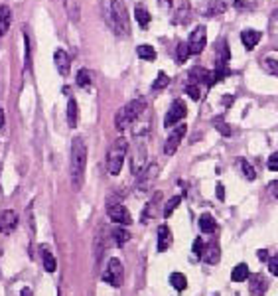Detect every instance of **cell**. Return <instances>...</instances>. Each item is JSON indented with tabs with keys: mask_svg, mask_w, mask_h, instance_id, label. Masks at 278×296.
I'll return each mask as SVG.
<instances>
[{
	"mask_svg": "<svg viewBox=\"0 0 278 296\" xmlns=\"http://www.w3.org/2000/svg\"><path fill=\"white\" fill-rule=\"evenodd\" d=\"M107 22L112 28V32L121 38H129L130 34V24L127 8L121 0H107Z\"/></svg>",
	"mask_w": 278,
	"mask_h": 296,
	"instance_id": "obj_1",
	"label": "cell"
},
{
	"mask_svg": "<svg viewBox=\"0 0 278 296\" xmlns=\"http://www.w3.org/2000/svg\"><path fill=\"white\" fill-rule=\"evenodd\" d=\"M85 166H87V146L81 136H75L71 142V182L73 188H81L83 176H85Z\"/></svg>",
	"mask_w": 278,
	"mask_h": 296,
	"instance_id": "obj_2",
	"label": "cell"
},
{
	"mask_svg": "<svg viewBox=\"0 0 278 296\" xmlns=\"http://www.w3.org/2000/svg\"><path fill=\"white\" fill-rule=\"evenodd\" d=\"M144 109H146V101H144V99H134V101L127 103L121 111L116 113V117H114V125H116V129L118 130L129 129L134 121L140 119V115L144 113Z\"/></svg>",
	"mask_w": 278,
	"mask_h": 296,
	"instance_id": "obj_3",
	"label": "cell"
},
{
	"mask_svg": "<svg viewBox=\"0 0 278 296\" xmlns=\"http://www.w3.org/2000/svg\"><path fill=\"white\" fill-rule=\"evenodd\" d=\"M127 150H129L127 138H116V140L112 142V146L109 148V154H107V170L111 172L112 176H118V174H121Z\"/></svg>",
	"mask_w": 278,
	"mask_h": 296,
	"instance_id": "obj_4",
	"label": "cell"
},
{
	"mask_svg": "<svg viewBox=\"0 0 278 296\" xmlns=\"http://www.w3.org/2000/svg\"><path fill=\"white\" fill-rule=\"evenodd\" d=\"M205 46H207V30H205V26H197V28L191 32L189 40H187L189 54H193V56L202 54L205 50Z\"/></svg>",
	"mask_w": 278,
	"mask_h": 296,
	"instance_id": "obj_5",
	"label": "cell"
},
{
	"mask_svg": "<svg viewBox=\"0 0 278 296\" xmlns=\"http://www.w3.org/2000/svg\"><path fill=\"white\" fill-rule=\"evenodd\" d=\"M185 113H187V109H185V103L182 101V99H176V101L172 103L170 111H168L166 119H164V127H166V129L174 127L178 121H182V119H184Z\"/></svg>",
	"mask_w": 278,
	"mask_h": 296,
	"instance_id": "obj_6",
	"label": "cell"
},
{
	"mask_svg": "<svg viewBox=\"0 0 278 296\" xmlns=\"http://www.w3.org/2000/svg\"><path fill=\"white\" fill-rule=\"evenodd\" d=\"M105 280L114 286V288H118L121 284H123V265H121V261L118 259H111L109 263V269H107V273H105Z\"/></svg>",
	"mask_w": 278,
	"mask_h": 296,
	"instance_id": "obj_7",
	"label": "cell"
},
{
	"mask_svg": "<svg viewBox=\"0 0 278 296\" xmlns=\"http://www.w3.org/2000/svg\"><path fill=\"white\" fill-rule=\"evenodd\" d=\"M18 225V213L14 209H6L0 213V233L10 235Z\"/></svg>",
	"mask_w": 278,
	"mask_h": 296,
	"instance_id": "obj_8",
	"label": "cell"
},
{
	"mask_svg": "<svg viewBox=\"0 0 278 296\" xmlns=\"http://www.w3.org/2000/svg\"><path fill=\"white\" fill-rule=\"evenodd\" d=\"M185 130H187V127L185 125H180L178 129H174L172 132H170V136H168L166 144H164V152H166L168 156H172L176 150H178V146H180V142H182V138H184Z\"/></svg>",
	"mask_w": 278,
	"mask_h": 296,
	"instance_id": "obj_9",
	"label": "cell"
},
{
	"mask_svg": "<svg viewBox=\"0 0 278 296\" xmlns=\"http://www.w3.org/2000/svg\"><path fill=\"white\" fill-rule=\"evenodd\" d=\"M109 217H111V221L118 223V225H129V223L132 221L129 209H127L123 204L111 205V207H109Z\"/></svg>",
	"mask_w": 278,
	"mask_h": 296,
	"instance_id": "obj_10",
	"label": "cell"
},
{
	"mask_svg": "<svg viewBox=\"0 0 278 296\" xmlns=\"http://www.w3.org/2000/svg\"><path fill=\"white\" fill-rule=\"evenodd\" d=\"M189 83L197 85V83H205L207 87H211V71H207L204 67H193L189 71Z\"/></svg>",
	"mask_w": 278,
	"mask_h": 296,
	"instance_id": "obj_11",
	"label": "cell"
},
{
	"mask_svg": "<svg viewBox=\"0 0 278 296\" xmlns=\"http://www.w3.org/2000/svg\"><path fill=\"white\" fill-rule=\"evenodd\" d=\"M54 61H56L57 71L61 75H69V67H71V61H69V56L65 50H56L54 54Z\"/></svg>",
	"mask_w": 278,
	"mask_h": 296,
	"instance_id": "obj_12",
	"label": "cell"
},
{
	"mask_svg": "<svg viewBox=\"0 0 278 296\" xmlns=\"http://www.w3.org/2000/svg\"><path fill=\"white\" fill-rule=\"evenodd\" d=\"M268 280L262 277V275H253L251 277V280H249V288H251V292L255 296H260V294H264L268 288Z\"/></svg>",
	"mask_w": 278,
	"mask_h": 296,
	"instance_id": "obj_13",
	"label": "cell"
},
{
	"mask_svg": "<svg viewBox=\"0 0 278 296\" xmlns=\"http://www.w3.org/2000/svg\"><path fill=\"white\" fill-rule=\"evenodd\" d=\"M202 257H204V261L205 263H209V265H217V263H219V245H217L215 241L209 243L204 251H202Z\"/></svg>",
	"mask_w": 278,
	"mask_h": 296,
	"instance_id": "obj_14",
	"label": "cell"
},
{
	"mask_svg": "<svg viewBox=\"0 0 278 296\" xmlns=\"http://www.w3.org/2000/svg\"><path fill=\"white\" fill-rule=\"evenodd\" d=\"M39 253H42V263H44V269H46L48 273H56L57 263H56V257L52 255V251H50L46 245H42V247H39Z\"/></svg>",
	"mask_w": 278,
	"mask_h": 296,
	"instance_id": "obj_15",
	"label": "cell"
},
{
	"mask_svg": "<svg viewBox=\"0 0 278 296\" xmlns=\"http://www.w3.org/2000/svg\"><path fill=\"white\" fill-rule=\"evenodd\" d=\"M241 42L247 50H253V48L260 42V32H257V30H243Z\"/></svg>",
	"mask_w": 278,
	"mask_h": 296,
	"instance_id": "obj_16",
	"label": "cell"
},
{
	"mask_svg": "<svg viewBox=\"0 0 278 296\" xmlns=\"http://www.w3.org/2000/svg\"><path fill=\"white\" fill-rule=\"evenodd\" d=\"M170 243H172V235H170L168 225H160L158 227V251L164 253L168 247H170Z\"/></svg>",
	"mask_w": 278,
	"mask_h": 296,
	"instance_id": "obj_17",
	"label": "cell"
},
{
	"mask_svg": "<svg viewBox=\"0 0 278 296\" xmlns=\"http://www.w3.org/2000/svg\"><path fill=\"white\" fill-rule=\"evenodd\" d=\"M10 20H12V10L8 6H0V36H4L8 32Z\"/></svg>",
	"mask_w": 278,
	"mask_h": 296,
	"instance_id": "obj_18",
	"label": "cell"
},
{
	"mask_svg": "<svg viewBox=\"0 0 278 296\" xmlns=\"http://www.w3.org/2000/svg\"><path fill=\"white\" fill-rule=\"evenodd\" d=\"M251 277V271H249V267L241 263V265H237L235 269H233V273H231V278L235 280V282H243V280H247V278Z\"/></svg>",
	"mask_w": 278,
	"mask_h": 296,
	"instance_id": "obj_19",
	"label": "cell"
},
{
	"mask_svg": "<svg viewBox=\"0 0 278 296\" xmlns=\"http://www.w3.org/2000/svg\"><path fill=\"white\" fill-rule=\"evenodd\" d=\"M215 227H217V223H215V219H213V215L204 213V215L200 217V229H202L204 233H213Z\"/></svg>",
	"mask_w": 278,
	"mask_h": 296,
	"instance_id": "obj_20",
	"label": "cell"
},
{
	"mask_svg": "<svg viewBox=\"0 0 278 296\" xmlns=\"http://www.w3.org/2000/svg\"><path fill=\"white\" fill-rule=\"evenodd\" d=\"M136 54H138L140 59H146V61H154V59H156V50H154L152 46H148V44L138 46V48H136Z\"/></svg>",
	"mask_w": 278,
	"mask_h": 296,
	"instance_id": "obj_21",
	"label": "cell"
},
{
	"mask_svg": "<svg viewBox=\"0 0 278 296\" xmlns=\"http://www.w3.org/2000/svg\"><path fill=\"white\" fill-rule=\"evenodd\" d=\"M231 75V69L227 67V65H217V69L211 73V87L215 85V83H221L225 77H229Z\"/></svg>",
	"mask_w": 278,
	"mask_h": 296,
	"instance_id": "obj_22",
	"label": "cell"
},
{
	"mask_svg": "<svg viewBox=\"0 0 278 296\" xmlns=\"http://www.w3.org/2000/svg\"><path fill=\"white\" fill-rule=\"evenodd\" d=\"M67 125L71 129L77 127V103H75V99L67 101Z\"/></svg>",
	"mask_w": 278,
	"mask_h": 296,
	"instance_id": "obj_23",
	"label": "cell"
},
{
	"mask_svg": "<svg viewBox=\"0 0 278 296\" xmlns=\"http://www.w3.org/2000/svg\"><path fill=\"white\" fill-rule=\"evenodd\" d=\"M170 282H172V286H174L178 292L185 290V286H187V280H185V277L182 273H172V275H170Z\"/></svg>",
	"mask_w": 278,
	"mask_h": 296,
	"instance_id": "obj_24",
	"label": "cell"
},
{
	"mask_svg": "<svg viewBox=\"0 0 278 296\" xmlns=\"http://www.w3.org/2000/svg\"><path fill=\"white\" fill-rule=\"evenodd\" d=\"M134 16H136V20H138V24L142 26V28H146L150 24V12L144 8V6H136V10H134Z\"/></svg>",
	"mask_w": 278,
	"mask_h": 296,
	"instance_id": "obj_25",
	"label": "cell"
},
{
	"mask_svg": "<svg viewBox=\"0 0 278 296\" xmlns=\"http://www.w3.org/2000/svg\"><path fill=\"white\" fill-rule=\"evenodd\" d=\"M189 56H191V54H189L187 44H185V42H180V44H178V50H176V61H178V63H185Z\"/></svg>",
	"mask_w": 278,
	"mask_h": 296,
	"instance_id": "obj_26",
	"label": "cell"
},
{
	"mask_svg": "<svg viewBox=\"0 0 278 296\" xmlns=\"http://www.w3.org/2000/svg\"><path fill=\"white\" fill-rule=\"evenodd\" d=\"M268 32L270 38L278 44V8H274V12L270 14V24H268Z\"/></svg>",
	"mask_w": 278,
	"mask_h": 296,
	"instance_id": "obj_27",
	"label": "cell"
},
{
	"mask_svg": "<svg viewBox=\"0 0 278 296\" xmlns=\"http://www.w3.org/2000/svg\"><path fill=\"white\" fill-rule=\"evenodd\" d=\"M77 85L79 87H89L91 85V71L89 69H79L77 71Z\"/></svg>",
	"mask_w": 278,
	"mask_h": 296,
	"instance_id": "obj_28",
	"label": "cell"
},
{
	"mask_svg": "<svg viewBox=\"0 0 278 296\" xmlns=\"http://www.w3.org/2000/svg\"><path fill=\"white\" fill-rule=\"evenodd\" d=\"M112 237L116 239L118 245H125L127 241H130V233L123 227H116V229H112Z\"/></svg>",
	"mask_w": 278,
	"mask_h": 296,
	"instance_id": "obj_29",
	"label": "cell"
},
{
	"mask_svg": "<svg viewBox=\"0 0 278 296\" xmlns=\"http://www.w3.org/2000/svg\"><path fill=\"white\" fill-rule=\"evenodd\" d=\"M229 46H227V42L221 40V50H219V56H217V65H227V61H229Z\"/></svg>",
	"mask_w": 278,
	"mask_h": 296,
	"instance_id": "obj_30",
	"label": "cell"
},
{
	"mask_svg": "<svg viewBox=\"0 0 278 296\" xmlns=\"http://www.w3.org/2000/svg\"><path fill=\"white\" fill-rule=\"evenodd\" d=\"M180 204H182V198H180V196H174V198H172V200H170V202L166 204V209H164V217H170V215L174 213V209H176V207H178Z\"/></svg>",
	"mask_w": 278,
	"mask_h": 296,
	"instance_id": "obj_31",
	"label": "cell"
},
{
	"mask_svg": "<svg viewBox=\"0 0 278 296\" xmlns=\"http://www.w3.org/2000/svg\"><path fill=\"white\" fill-rule=\"evenodd\" d=\"M168 83H170V77H168L164 71H160L158 77H156V81L152 83V89H164Z\"/></svg>",
	"mask_w": 278,
	"mask_h": 296,
	"instance_id": "obj_32",
	"label": "cell"
},
{
	"mask_svg": "<svg viewBox=\"0 0 278 296\" xmlns=\"http://www.w3.org/2000/svg\"><path fill=\"white\" fill-rule=\"evenodd\" d=\"M235 8H239V10H253V8H257V0H235Z\"/></svg>",
	"mask_w": 278,
	"mask_h": 296,
	"instance_id": "obj_33",
	"label": "cell"
},
{
	"mask_svg": "<svg viewBox=\"0 0 278 296\" xmlns=\"http://www.w3.org/2000/svg\"><path fill=\"white\" fill-rule=\"evenodd\" d=\"M262 67H264L268 73L278 75V61L276 59H270V57H268V59H264V61H262Z\"/></svg>",
	"mask_w": 278,
	"mask_h": 296,
	"instance_id": "obj_34",
	"label": "cell"
},
{
	"mask_svg": "<svg viewBox=\"0 0 278 296\" xmlns=\"http://www.w3.org/2000/svg\"><path fill=\"white\" fill-rule=\"evenodd\" d=\"M187 18H189V2H182V8L176 14V20L178 22H187Z\"/></svg>",
	"mask_w": 278,
	"mask_h": 296,
	"instance_id": "obj_35",
	"label": "cell"
},
{
	"mask_svg": "<svg viewBox=\"0 0 278 296\" xmlns=\"http://www.w3.org/2000/svg\"><path fill=\"white\" fill-rule=\"evenodd\" d=\"M241 168H243V174L249 178V180H255L257 178V174H255V168L251 166L249 162H245V160H241Z\"/></svg>",
	"mask_w": 278,
	"mask_h": 296,
	"instance_id": "obj_36",
	"label": "cell"
},
{
	"mask_svg": "<svg viewBox=\"0 0 278 296\" xmlns=\"http://www.w3.org/2000/svg\"><path fill=\"white\" fill-rule=\"evenodd\" d=\"M213 125H215L217 129L221 130L223 136H229V134H231V127H229V125H227V123H225L223 119H215V121H213Z\"/></svg>",
	"mask_w": 278,
	"mask_h": 296,
	"instance_id": "obj_37",
	"label": "cell"
},
{
	"mask_svg": "<svg viewBox=\"0 0 278 296\" xmlns=\"http://www.w3.org/2000/svg\"><path fill=\"white\" fill-rule=\"evenodd\" d=\"M223 10H225V6H223L221 2H211V8L205 12L207 16H215V14H221Z\"/></svg>",
	"mask_w": 278,
	"mask_h": 296,
	"instance_id": "obj_38",
	"label": "cell"
},
{
	"mask_svg": "<svg viewBox=\"0 0 278 296\" xmlns=\"http://www.w3.org/2000/svg\"><path fill=\"white\" fill-rule=\"evenodd\" d=\"M185 93L189 95V99H193V101H197L200 99V89H197V85H185Z\"/></svg>",
	"mask_w": 278,
	"mask_h": 296,
	"instance_id": "obj_39",
	"label": "cell"
},
{
	"mask_svg": "<svg viewBox=\"0 0 278 296\" xmlns=\"http://www.w3.org/2000/svg\"><path fill=\"white\" fill-rule=\"evenodd\" d=\"M191 249H193V253H195V255H202V251L205 249L204 239H202V237H197V239L193 241V247H191Z\"/></svg>",
	"mask_w": 278,
	"mask_h": 296,
	"instance_id": "obj_40",
	"label": "cell"
},
{
	"mask_svg": "<svg viewBox=\"0 0 278 296\" xmlns=\"http://www.w3.org/2000/svg\"><path fill=\"white\" fill-rule=\"evenodd\" d=\"M268 271H270L274 277H278V257H272V259L268 261Z\"/></svg>",
	"mask_w": 278,
	"mask_h": 296,
	"instance_id": "obj_41",
	"label": "cell"
},
{
	"mask_svg": "<svg viewBox=\"0 0 278 296\" xmlns=\"http://www.w3.org/2000/svg\"><path fill=\"white\" fill-rule=\"evenodd\" d=\"M268 168H270L272 172H278V152H274V154L268 158Z\"/></svg>",
	"mask_w": 278,
	"mask_h": 296,
	"instance_id": "obj_42",
	"label": "cell"
},
{
	"mask_svg": "<svg viewBox=\"0 0 278 296\" xmlns=\"http://www.w3.org/2000/svg\"><path fill=\"white\" fill-rule=\"evenodd\" d=\"M270 194H272V196H274V198L278 200V180H276V182H272V184H270Z\"/></svg>",
	"mask_w": 278,
	"mask_h": 296,
	"instance_id": "obj_43",
	"label": "cell"
},
{
	"mask_svg": "<svg viewBox=\"0 0 278 296\" xmlns=\"http://www.w3.org/2000/svg\"><path fill=\"white\" fill-rule=\"evenodd\" d=\"M217 198H219V200H225V194H223V186L221 184L217 186Z\"/></svg>",
	"mask_w": 278,
	"mask_h": 296,
	"instance_id": "obj_44",
	"label": "cell"
},
{
	"mask_svg": "<svg viewBox=\"0 0 278 296\" xmlns=\"http://www.w3.org/2000/svg\"><path fill=\"white\" fill-rule=\"evenodd\" d=\"M259 259L260 261H266V259H268V253H266V251H259Z\"/></svg>",
	"mask_w": 278,
	"mask_h": 296,
	"instance_id": "obj_45",
	"label": "cell"
},
{
	"mask_svg": "<svg viewBox=\"0 0 278 296\" xmlns=\"http://www.w3.org/2000/svg\"><path fill=\"white\" fill-rule=\"evenodd\" d=\"M2 127H4V111L0 109V129H2Z\"/></svg>",
	"mask_w": 278,
	"mask_h": 296,
	"instance_id": "obj_46",
	"label": "cell"
},
{
	"mask_svg": "<svg viewBox=\"0 0 278 296\" xmlns=\"http://www.w3.org/2000/svg\"><path fill=\"white\" fill-rule=\"evenodd\" d=\"M162 4L164 6H172V0H162Z\"/></svg>",
	"mask_w": 278,
	"mask_h": 296,
	"instance_id": "obj_47",
	"label": "cell"
},
{
	"mask_svg": "<svg viewBox=\"0 0 278 296\" xmlns=\"http://www.w3.org/2000/svg\"><path fill=\"white\" fill-rule=\"evenodd\" d=\"M215 296H217V294H215Z\"/></svg>",
	"mask_w": 278,
	"mask_h": 296,
	"instance_id": "obj_48",
	"label": "cell"
}]
</instances>
